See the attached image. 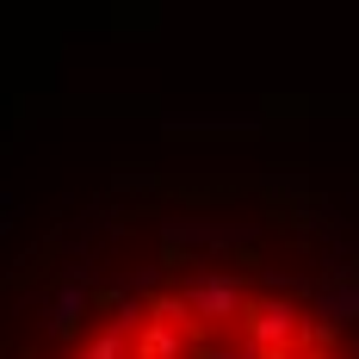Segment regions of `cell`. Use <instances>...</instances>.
Returning a JSON list of instances; mask_svg holds the SVG:
<instances>
[{"instance_id": "6da1fadb", "label": "cell", "mask_w": 359, "mask_h": 359, "mask_svg": "<svg viewBox=\"0 0 359 359\" xmlns=\"http://www.w3.org/2000/svg\"><path fill=\"white\" fill-rule=\"evenodd\" d=\"M81 359H341L310 310L236 279H198L118 304Z\"/></svg>"}]
</instances>
